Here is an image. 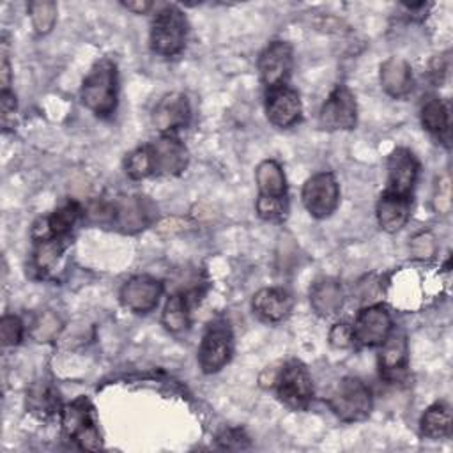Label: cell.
Wrapping results in <instances>:
<instances>
[{"label": "cell", "instance_id": "1", "mask_svg": "<svg viewBox=\"0 0 453 453\" xmlns=\"http://www.w3.org/2000/svg\"><path fill=\"white\" fill-rule=\"evenodd\" d=\"M80 97L85 108L94 115L106 119L117 110L119 103V71L111 58H99L85 76Z\"/></svg>", "mask_w": 453, "mask_h": 453}, {"label": "cell", "instance_id": "2", "mask_svg": "<svg viewBox=\"0 0 453 453\" xmlns=\"http://www.w3.org/2000/svg\"><path fill=\"white\" fill-rule=\"evenodd\" d=\"M257 180V214L273 223H280L287 218L288 198H287V179L281 165L274 159H264L255 172Z\"/></svg>", "mask_w": 453, "mask_h": 453}, {"label": "cell", "instance_id": "3", "mask_svg": "<svg viewBox=\"0 0 453 453\" xmlns=\"http://www.w3.org/2000/svg\"><path fill=\"white\" fill-rule=\"evenodd\" d=\"M64 435L81 449H101L103 439L97 428L94 405L87 396H78L60 409Z\"/></svg>", "mask_w": 453, "mask_h": 453}, {"label": "cell", "instance_id": "4", "mask_svg": "<svg viewBox=\"0 0 453 453\" xmlns=\"http://www.w3.org/2000/svg\"><path fill=\"white\" fill-rule=\"evenodd\" d=\"M327 405L345 423L363 421L372 412V391L359 377H343L329 393Z\"/></svg>", "mask_w": 453, "mask_h": 453}, {"label": "cell", "instance_id": "5", "mask_svg": "<svg viewBox=\"0 0 453 453\" xmlns=\"http://www.w3.org/2000/svg\"><path fill=\"white\" fill-rule=\"evenodd\" d=\"M188 19L175 5L157 11L150 25V48L161 57H175L186 46Z\"/></svg>", "mask_w": 453, "mask_h": 453}, {"label": "cell", "instance_id": "6", "mask_svg": "<svg viewBox=\"0 0 453 453\" xmlns=\"http://www.w3.org/2000/svg\"><path fill=\"white\" fill-rule=\"evenodd\" d=\"M276 395L280 402L294 411L308 409L313 400V384L308 368L299 359H288L276 372L274 380Z\"/></svg>", "mask_w": 453, "mask_h": 453}, {"label": "cell", "instance_id": "7", "mask_svg": "<svg viewBox=\"0 0 453 453\" xmlns=\"http://www.w3.org/2000/svg\"><path fill=\"white\" fill-rule=\"evenodd\" d=\"M234 354V333L225 319H214L203 331L198 347V365L203 373L219 372Z\"/></svg>", "mask_w": 453, "mask_h": 453}, {"label": "cell", "instance_id": "8", "mask_svg": "<svg viewBox=\"0 0 453 453\" xmlns=\"http://www.w3.org/2000/svg\"><path fill=\"white\" fill-rule=\"evenodd\" d=\"M304 209L317 219L329 218L340 203L338 180L331 172H319L311 175L301 191Z\"/></svg>", "mask_w": 453, "mask_h": 453}, {"label": "cell", "instance_id": "9", "mask_svg": "<svg viewBox=\"0 0 453 453\" xmlns=\"http://www.w3.org/2000/svg\"><path fill=\"white\" fill-rule=\"evenodd\" d=\"M357 122L354 94L345 85H336L319 111V127L324 131H349Z\"/></svg>", "mask_w": 453, "mask_h": 453}, {"label": "cell", "instance_id": "10", "mask_svg": "<svg viewBox=\"0 0 453 453\" xmlns=\"http://www.w3.org/2000/svg\"><path fill=\"white\" fill-rule=\"evenodd\" d=\"M157 207L143 195H131L113 202L111 225L122 234H138L156 221Z\"/></svg>", "mask_w": 453, "mask_h": 453}, {"label": "cell", "instance_id": "11", "mask_svg": "<svg viewBox=\"0 0 453 453\" xmlns=\"http://www.w3.org/2000/svg\"><path fill=\"white\" fill-rule=\"evenodd\" d=\"M294 64V51L290 42L287 41H273L269 42L260 57H258V76L262 85L267 88L285 85L287 78L290 76Z\"/></svg>", "mask_w": 453, "mask_h": 453}, {"label": "cell", "instance_id": "12", "mask_svg": "<svg viewBox=\"0 0 453 453\" xmlns=\"http://www.w3.org/2000/svg\"><path fill=\"white\" fill-rule=\"evenodd\" d=\"M393 329V320L386 306L382 304H370L365 306L354 324V342L365 345V347H379L388 338V334Z\"/></svg>", "mask_w": 453, "mask_h": 453}, {"label": "cell", "instance_id": "13", "mask_svg": "<svg viewBox=\"0 0 453 453\" xmlns=\"http://www.w3.org/2000/svg\"><path fill=\"white\" fill-rule=\"evenodd\" d=\"M163 296V283L149 274H136L129 278L120 288V303L133 313L152 311Z\"/></svg>", "mask_w": 453, "mask_h": 453}, {"label": "cell", "instance_id": "14", "mask_svg": "<svg viewBox=\"0 0 453 453\" xmlns=\"http://www.w3.org/2000/svg\"><path fill=\"white\" fill-rule=\"evenodd\" d=\"M265 115L276 127H290L301 120L303 104L299 94L288 85L265 90Z\"/></svg>", "mask_w": 453, "mask_h": 453}, {"label": "cell", "instance_id": "15", "mask_svg": "<svg viewBox=\"0 0 453 453\" xmlns=\"http://www.w3.org/2000/svg\"><path fill=\"white\" fill-rule=\"evenodd\" d=\"M85 216V209L76 200H69L57 207L50 216L39 218L30 230L32 241H42L51 237H65L69 239V234L73 226L78 223V219Z\"/></svg>", "mask_w": 453, "mask_h": 453}, {"label": "cell", "instance_id": "16", "mask_svg": "<svg viewBox=\"0 0 453 453\" xmlns=\"http://www.w3.org/2000/svg\"><path fill=\"white\" fill-rule=\"evenodd\" d=\"M191 120V106L184 94H165L152 111V124L161 134H175Z\"/></svg>", "mask_w": 453, "mask_h": 453}, {"label": "cell", "instance_id": "17", "mask_svg": "<svg viewBox=\"0 0 453 453\" xmlns=\"http://www.w3.org/2000/svg\"><path fill=\"white\" fill-rule=\"evenodd\" d=\"M154 175H179L186 170L189 154L186 145L175 134H161L149 143Z\"/></svg>", "mask_w": 453, "mask_h": 453}, {"label": "cell", "instance_id": "18", "mask_svg": "<svg viewBox=\"0 0 453 453\" xmlns=\"http://www.w3.org/2000/svg\"><path fill=\"white\" fill-rule=\"evenodd\" d=\"M418 175L419 163L416 156L405 147H396L388 159V186L384 191L411 196Z\"/></svg>", "mask_w": 453, "mask_h": 453}, {"label": "cell", "instance_id": "19", "mask_svg": "<svg viewBox=\"0 0 453 453\" xmlns=\"http://www.w3.org/2000/svg\"><path fill=\"white\" fill-rule=\"evenodd\" d=\"M407 363H409V345H407L405 333L398 329L396 331L391 329V333L380 345V354H379L380 375L389 382L402 380L407 373Z\"/></svg>", "mask_w": 453, "mask_h": 453}, {"label": "cell", "instance_id": "20", "mask_svg": "<svg viewBox=\"0 0 453 453\" xmlns=\"http://www.w3.org/2000/svg\"><path fill=\"white\" fill-rule=\"evenodd\" d=\"M294 299L288 290L281 287L260 288L251 301L253 311L265 322H280L292 311Z\"/></svg>", "mask_w": 453, "mask_h": 453}, {"label": "cell", "instance_id": "21", "mask_svg": "<svg viewBox=\"0 0 453 453\" xmlns=\"http://www.w3.org/2000/svg\"><path fill=\"white\" fill-rule=\"evenodd\" d=\"M380 85L384 92L395 99H402L411 94L414 87L412 69L407 60L400 57H389L380 64Z\"/></svg>", "mask_w": 453, "mask_h": 453}, {"label": "cell", "instance_id": "22", "mask_svg": "<svg viewBox=\"0 0 453 453\" xmlns=\"http://www.w3.org/2000/svg\"><path fill=\"white\" fill-rule=\"evenodd\" d=\"M411 196L382 191L377 202V221L384 232H398L411 216Z\"/></svg>", "mask_w": 453, "mask_h": 453}, {"label": "cell", "instance_id": "23", "mask_svg": "<svg viewBox=\"0 0 453 453\" xmlns=\"http://www.w3.org/2000/svg\"><path fill=\"white\" fill-rule=\"evenodd\" d=\"M310 304L320 317L336 315L343 304V288L334 278H320L310 287Z\"/></svg>", "mask_w": 453, "mask_h": 453}, {"label": "cell", "instance_id": "24", "mask_svg": "<svg viewBox=\"0 0 453 453\" xmlns=\"http://www.w3.org/2000/svg\"><path fill=\"white\" fill-rule=\"evenodd\" d=\"M196 297V290H177L168 296L163 308V326L170 333H182L189 327L191 301Z\"/></svg>", "mask_w": 453, "mask_h": 453}, {"label": "cell", "instance_id": "25", "mask_svg": "<svg viewBox=\"0 0 453 453\" xmlns=\"http://www.w3.org/2000/svg\"><path fill=\"white\" fill-rule=\"evenodd\" d=\"M421 124L428 133H432L439 140H444V143L448 145L449 110L442 99L428 97L421 104Z\"/></svg>", "mask_w": 453, "mask_h": 453}, {"label": "cell", "instance_id": "26", "mask_svg": "<svg viewBox=\"0 0 453 453\" xmlns=\"http://www.w3.org/2000/svg\"><path fill=\"white\" fill-rule=\"evenodd\" d=\"M419 430L428 439L448 437L451 434V407L446 402L430 405L419 419Z\"/></svg>", "mask_w": 453, "mask_h": 453}, {"label": "cell", "instance_id": "27", "mask_svg": "<svg viewBox=\"0 0 453 453\" xmlns=\"http://www.w3.org/2000/svg\"><path fill=\"white\" fill-rule=\"evenodd\" d=\"M65 237H51V239H42V241H34V251H32V262L30 267L34 273L39 276H44L46 273L51 271V267L57 264L60 258L62 251L67 246Z\"/></svg>", "mask_w": 453, "mask_h": 453}, {"label": "cell", "instance_id": "28", "mask_svg": "<svg viewBox=\"0 0 453 453\" xmlns=\"http://www.w3.org/2000/svg\"><path fill=\"white\" fill-rule=\"evenodd\" d=\"M27 407L39 418H48L60 409V398L50 384H35L27 395Z\"/></svg>", "mask_w": 453, "mask_h": 453}, {"label": "cell", "instance_id": "29", "mask_svg": "<svg viewBox=\"0 0 453 453\" xmlns=\"http://www.w3.org/2000/svg\"><path fill=\"white\" fill-rule=\"evenodd\" d=\"M32 27L39 35H46L57 23V4L51 0H34L28 4Z\"/></svg>", "mask_w": 453, "mask_h": 453}, {"label": "cell", "instance_id": "30", "mask_svg": "<svg viewBox=\"0 0 453 453\" xmlns=\"http://www.w3.org/2000/svg\"><path fill=\"white\" fill-rule=\"evenodd\" d=\"M124 168H126L127 177H131L133 180H140V179H147V177L154 175V163H152V154H150L149 143L129 152L126 157Z\"/></svg>", "mask_w": 453, "mask_h": 453}, {"label": "cell", "instance_id": "31", "mask_svg": "<svg viewBox=\"0 0 453 453\" xmlns=\"http://www.w3.org/2000/svg\"><path fill=\"white\" fill-rule=\"evenodd\" d=\"M62 320L53 311H41L30 327V334L35 342H51L58 336Z\"/></svg>", "mask_w": 453, "mask_h": 453}, {"label": "cell", "instance_id": "32", "mask_svg": "<svg viewBox=\"0 0 453 453\" xmlns=\"http://www.w3.org/2000/svg\"><path fill=\"white\" fill-rule=\"evenodd\" d=\"M216 444H218L219 449H228V451H242V449H250L251 448L250 435L242 428H239V426L223 428L216 435Z\"/></svg>", "mask_w": 453, "mask_h": 453}, {"label": "cell", "instance_id": "33", "mask_svg": "<svg viewBox=\"0 0 453 453\" xmlns=\"http://www.w3.org/2000/svg\"><path fill=\"white\" fill-rule=\"evenodd\" d=\"M25 326L18 315H4L0 319V340L4 347H14L23 340Z\"/></svg>", "mask_w": 453, "mask_h": 453}, {"label": "cell", "instance_id": "34", "mask_svg": "<svg viewBox=\"0 0 453 453\" xmlns=\"http://www.w3.org/2000/svg\"><path fill=\"white\" fill-rule=\"evenodd\" d=\"M409 251L416 260H428L437 251V242L432 232H419L409 242Z\"/></svg>", "mask_w": 453, "mask_h": 453}, {"label": "cell", "instance_id": "35", "mask_svg": "<svg viewBox=\"0 0 453 453\" xmlns=\"http://www.w3.org/2000/svg\"><path fill=\"white\" fill-rule=\"evenodd\" d=\"M434 209L437 214H448L451 211V180L449 175L439 177L432 198Z\"/></svg>", "mask_w": 453, "mask_h": 453}, {"label": "cell", "instance_id": "36", "mask_svg": "<svg viewBox=\"0 0 453 453\" xmlns=\"http://www.w3.org/2000/svg\"><path fill=\"white\" fill-rule=\"evenodd\" d=\"M329 343L334 349H347L352 345L354 342V333H352V326L347 322H336L331 329H329Z\"/></svg>", "mask_w": 453, "mask_h": 453}, {"label": "cell", "instance_id": "37", "mask_svg": "<svg viewBox=\"0 0 453 453\" xmlns=\"http://www.w3.org/2000/svg\"><path fill=\"white\" fill-rule=\"evenodd\" d=\"M0 108H2V117L4 120L14 113L16 110V96L14 92L9 90H0Z\"/></svg>", "mask_w": 453, "mask_h": 453}, {"label": "cell", "instance_id": "38", "mask_svg": "<svg viewBox=\"0 0 453 453\" xmlns=\"http://www.w3.org/2000/svg\"><path fill=\"white\" fill-rule=\"evenodd\" d=\"M446 71H448V58L442 57V55L435 57L434 62H432V65H430V76L434 78V81H435V83H441L442 78H444V74H446Z\"/></svg>", "mask_w": 453, "mask_h": 453}, {"label": "cell", "instance_id": "39", "mask_svg": "<svg viewBox=\"0 0 453 453\" xmlns=\"http://www.w3.org/2000/svg\"><path fill=\"white\" fill-rule=\"evenodd\" d=\"M0 83H2V90H9L11 87V65H9V58L4 53L2 55V64H0Z\"/></svg>", "mask_w": 453, "mask_h": 453}, {"label": "cell", "instance_id": "40", "mask_svg": "<svg viewBox=\"0 0 453 453\" xmlns=\"http://www.w3.org/2000/svg\"><path fill=\"white\" fill-rule=\"evenodd\" d=\"M126 9H129V11H133V12H138V14H143V12H147L150 7H152V2H124L122 4Z\"/></svg>", "mask_w": 453, "mask_h": 453}]
</instances>
